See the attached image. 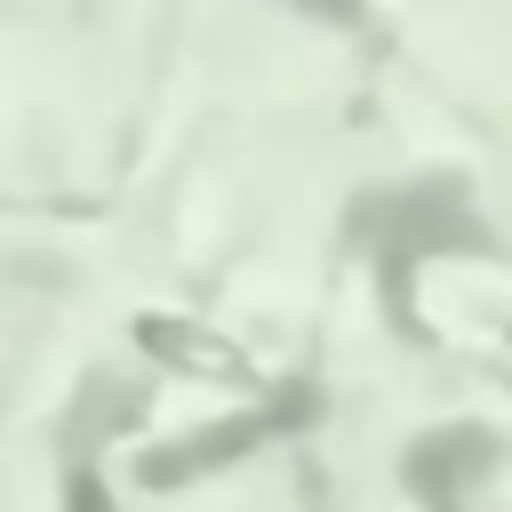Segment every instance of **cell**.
Listing matches in <instances>:
<instances>
[{
  "label": "cell",
  "mask_w": 512,
  "mask_h": 512,
  "mask_svg": "<svg viewBox=\"0 0 512 512\" xmlns=\"http://www.w3.org/2000/svg\"><path fill=\"white\" fill-rule=\"evenodd\" d=\"M304 8H320V16H336V24H352V16H360V0H304Z\"/></svg>",
  "instance_id": "cell-1"
}]
</instances>
